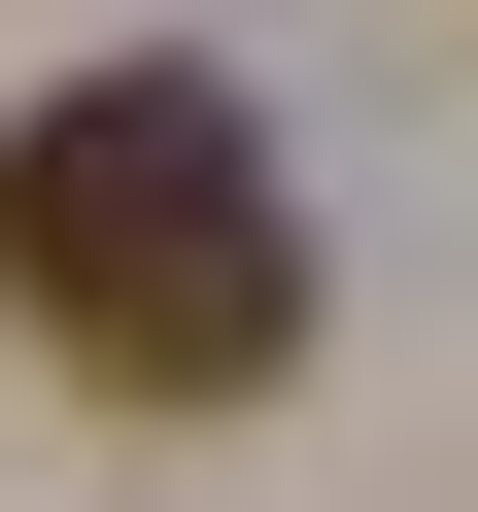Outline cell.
Listing matches in <instances>:
<instances>
[{
  "label": "cell",
  "mask_w": 478,
  "mask_h": 512,
  "mask_svg": "<svg viewBox=\"0 0 478 512\" xmlns=\"http://www.w3.org/2000/svg\"><path fill=\"white\" fill-rule=\"evenodd\" d=\"M0 308H35L103 410H274L308 376V205L239 137V69H69L0 137Z\"/></svg>",
  "instance_id": "cell-1"
}]
</instances>
